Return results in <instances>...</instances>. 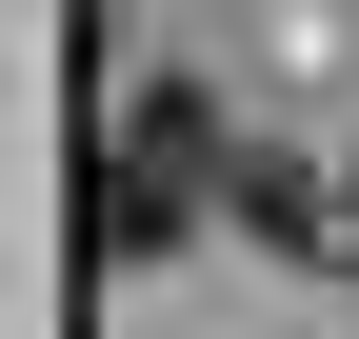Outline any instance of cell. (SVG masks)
I'll list each match as a JSON object with an SVG mask.
<instances>
[{
  "label": "cell",
  "mask_w": 359,
  "mask_h": 339,
  "mask_svg": "<svg viewBox=\"0 0 359 339\" xmlns=\"http://www.w3.org/2000/svg\"><path fill=\"white\" fill-rule=\"evenodd\" d=\"M219 200V100H180V80H140V100L100 120V260H180Z\"/></svg>",
  "instance_id": "cell-1"
},
{
  "label": "cell",
  "mask_w": 359,
  "mask_h": 339,
  "mask_svg": "<svg viewBox=\"0 0 359 339\" xmlns=\"http://www.w3.org/2000/svg\"><path fill=\"white\" fill-rule=\"evenodd\" d=\"M339 260H359V220H339Z\"/></svg>",
  "instance_id": "cell-2"
}]
</instances>
